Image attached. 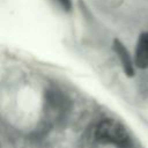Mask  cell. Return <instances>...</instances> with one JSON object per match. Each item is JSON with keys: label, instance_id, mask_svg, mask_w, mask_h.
Instances as JSON below:
<instances>
[{"label": "cell", "instance_id": "cell-1", "mask_svg": "<svg viewBox=\"0 0 148 148\" xmlns=\"http://www.w3.org/2000/svg\"><path fill=\"white\" fill-rule=\"evenodd\" d=\"M94 135L98 142L104 145H111L118 148H128L131 146V136L126 127L112 118L101 120L95 128Z\"/></svg>", "mask_w": 148, "mask_h": 148}, {"label": "cell", "instance_id": "cell-2", "mask_svg": "<svg viewBox=\"0 0 148 148\" xmlns=\"http://www.w3.org/2000/svg\"><path fill=\"white\" fill-rule=\"evenodd\" d=\"M134 61L139 68H148V32H143L139 37L135 49Z\"/></svg>", "mask_w": 148, "mask_h": 148}, {"label": "cell", "instance_id": "cell-3", "mask_svg": "<svg viewBox=\"0 0 148 148\" xmlns=\"http://www.w3.org/2000/svg\"><path fill=\"white\" fill-rule=\"evenodd\" d=\"M113 49H114V52L117 53V56H118V58H119V60L121 62V66H123V69H124L125 74L127 76H133L134 68H133V64H132L130 53L126 50V47L123 45L121 42L116 39L113 42Z\"/></svg>", "mask_w": 148, "mask_h": 148}, {"label": "cell", "instance_id": "cell-4", "mask_svg": "<svg viewBox=\"0 0 148 148\" xmlns=\"http://www.w3.org/2000/svg\"><path fill=\"white\" fill-rule=\"evenodd\" d=\"M57 2L61 6V8L62 9H65V10H69L71 8H72V2H71V0H57Z\"/></svg>", "mask_w": 148, "mask_h": 148}]
</instances>
